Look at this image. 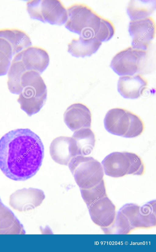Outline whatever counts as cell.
Instances as JSON below:
<instances>
[{
    "label": "cell",
    "instance_id": "6da1fadb",
    "mask_svg": "<svg viewBox=\"0 0 156 252\" xmlns=\"http://www.w3.org/2000/svg\"><path fill=\"white\" fill-rule=\"evenodd\" d=\"M44 151L40 138L30 129L12 130L0 139V169L12 180H27L39 170Z\"/></svg>",
    "mask_w": 156,
    "mask_h": 252
},
{
    "label": "cell",
    "instance_id": "7a4b0ae2",
    "mask_svg": "<svg viewBox=\"0 0 156 252\" xmlns=\"http://www.w3.org/2000/svg\"><path fill=\"white\" fill-rule=\"evenodd\" d=\"M66 27L79 35L75 38L77 43L98 50L102 42L114 35L115 29L109 20L98 14L87 5L76 3L67 8Z\"/></svg>",
    "mask_w": 156,
    "mask_h": 252
},
{
    "label": "cell",
    "instance_id": "3957f363",
    "mask_svg": "<svg viewBox=\"0 0 156 252\" xmlns=\"http://www.w3.org/2000/svg\"><path fill=\"white\" fill-rule=\"evenodd\" d=\"M20 67L19 71L10 73L8 87L11 93L19 95L17 101L21 109L31 116L39 111L44 105L47 87L39 72Z\"/></svg>",
    "mask_w": 156,
    "mask_h": 252
},
{
    "label": "cell",
    "instance_id": "277c9868",
    "mask_svg": "<svg viewBox=\"0 0 156 252\" xmlns=\"http://www.w3.org/2000/svg\"><path fill=\"white\" fill-rule=\"evenodd\" d=\"M31 45L30 38L24 31L15 28L0 29V76L7 74L17 54Z\"/></svg>",
    "mask_w": 156,
    "mask_h": 252
},
{
    "label": "cell",
    "instance_id": "5b68a950",
    "mask_svg": "<svg viewBox=\"0 0 156 252\" xmlns=\"http://www.w3.org/2000/svg\"><path fill=\"white\" fill-rule=\"evenodd\" d=\"M105 174L114 178L128 174L142 175L145 166L137 154L129 152H114L106 156L101 162Z\"/></svg>",
    "mask_w": 156,
    "mask_h": 252
},
{
    "label": "cell",
    "instance_id": "8992f818",
    "mask_svg": "<svg viewBox=\"0 0 156 252\" xmlns=\"http://www.w3.org/2000/svg\"><path fill=\"white\" fill-rule=\"evenodd\" d=\"M68 165L80 189L92 188L103 180V166L92 157L77 155L71 160Z\"/></svg>",
    "mask_w": 156,
    "mask_h": 252
},
{
    "label": "cell",
    "instance_id": "52a82bcc",
    "mask_svg": "<svg viewBox=\"0 0 156 252\" xmlns=\"http://www.w3.org/2000/svg\"><path fill=\"white\" fill-rule=\"evenodd\" d=\"M27 9L31 18L52 24L65 23L68 18L67 9L59 0H29Z\"/></svg>",
    "mask_w": 156,
    "mask_h": 252
},
{
    "label": "cell",
    "instance_id": "ba28073f",
    "mask_svg": "<svg viewBox=\"0 0 156 252\" xmlns=\"http://www.w3.org/2000/svg\"><path fill=\"white\" fill-rule=\"evenodd\" d=\"M147 54L146 50L129 46L117 53L110 64L112 70L119 75H133L139 71Z\"/></svg>",
    "mask_w": 156,
    "mask_h": 252
},
{
    "label": "cell",
    "instance_id": "9c48e42d",
    "mask_svg": "<svg viewBox=\"0 0 156 252\" xmlns=\"http://www.w3.org/2000/svg\"><path fill=\"white\" fill-rule=\"evenodd\" d=\"M129 31L132 38V46L138 49L146 50L155 36V22L151 16L139 19L131 20Z\"/></svg>",
    "mask_w": 156,
    "mask_h": 252
},
{
    "label": "cell",
    "instance_id": "30bf717a",
    "mask_svg": "<svg viewBox=\"0 0 156 252\" xmlns=\"http://www.w3.org/2000/svg\"><path fill=\"white\" fill-rule=\"evenodd\" d=\"M14 59L26 70L42 73L48 66L50 58L48 52L39 46H31L17 54Z\"/></svg>",
    "mask_w": 156,
    "mask_h": 252
},
{
    "label": "cell",
    "instance_id": "8fae6325",
    "mask_svg": "<svg viewBox=\"0 0 156 252\" xmlns=\"http://www.w3.org/2000/svg\"><path fill=\"white\" fill-rule=\"evenodd\" d=\"M129 111L121 108L109 110L104 120L106 130L114 135L133 138L131 130Z\"/></svg>",
    "mask_w": 156,
    "mask_h": 252
},
{
    "label": "cell",
    "instance_id": "7c38bea8",
    "mask_svg": "<svg viewBox=\"0 0 156 252\" xmlns=\"http://www.w3.org/2000/svg\"><path fill=\"white\" fill-rule=\"evenodd\" d=\"M45 198L41 190L30 188L18 190L9 197V204L13 209L20 212H25L39 206Z\"/></svg>",
    "mask_w": 156,
    "mask_h": 252
},
{
    "label": "cell",
    "instance_id": "4fadbf2b",
    "mask_svg": "<svg viewBox=\"0 0 156 252\" xmlns=\"http://www.w3.org/2000/svg\"><path fill=\"white\" fill-rule=\"evenodd\" d=\"M49 149L52 159L62 165L67 166L73 158L79 155L76 141L72 137H56L51 143Z\"/></svg>",
    "mask_w": 156,
    "mask_h": 252
},
{
    "label": "cell",
    "instance_id": "5bb4252c",
    "mask_svg": "<svg viewBox=\"0 0 156 252\" xmlns=\"http://www.w3.org/2000/svg\"><path fill=\"white\" fill-rule=\"evenodd\" d=\"M64 122L72 131L91 126L92 116L89 108L85 105L76 103L72 104L64 114Z\"/></svg>",
    "mask_w": 156,
    "mask_h": 252
},
{
    "label": "cell",
    "instance_id": "9a60e30c",
    "mask_svg": "<svg viewBox=\"0 0 156 252\" xmlns=\"http://www.w3.org/2000/svg\"><path fill=\"white\" fill-rule=\"evenodd\" d=\"M148 86L147 80L140 74L120 77L118 83V90L124 98L135 99L139 98Z\"/></svg>",
    "mask_w": 156,
    "mask_h": 252
},
{
    "label": "cell",
    "instance_id": "2e32d148",
    "mask_svg": "<svg viewBox=\"0 0 156 252\" xmlns=\"http://www.w3.org/2000/svg\"><path fill=\"white\" fill-rule=\"evenodd\" d=\"M23 225L0 200V234H25Z\"/></svg>",
    "mask_w": 156,
    "mask_h": 252
},
{
    "label": "cell",
    "instance_id": "e0dca14e",
    "mask_svg": "<svg viewBox=\"0 0 156 252\" xmlns=\"http://www.w3.org/2000/svg\"><path fill=\"white\" fill-rule=\"evenodd\" d=\"M72 137L76 141L79 155L87 156L92 153L96 140L95 134L90 128H83L75 131Z\"/></svg>",
    "mask_w": 156,
    "mask_h": 252
},
{
    "label": "cell",
    "instance_id": "ac0fdd59",
    "mask_svg": "<svg viewBox=\"0 0 156 252\" xmlns=\"http://www.w3.org/2000/svg\"><path fill=\"white\" fill-rule=\"evenodd\" d=\"M155 4L154 0H131L127 6V13L131 20L147 17L150 16L155 9Z\"/></svg>",
    "mask_w": 156,
    "mask_h": 252
},
{
    "label": "cell",
    "instance_id": "d6986e66",
    "mask_svg": "<svg viewBox=\"0 0 156 252\" xmlns=\"http://www.w3.org/2000/svg\"><path fill=\"white\" fill-rule=\"evenodd\" d=\"M0 200H1L0 199Z\"/></svg>",
    "mask_w": 156,
    "mask_h": 252
}]
</instances>
